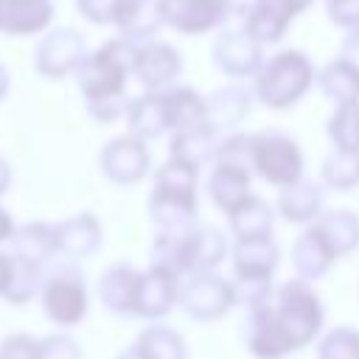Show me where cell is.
<instances>
[{"instance_id":"25","label":"cell","mask_w":359,"mask_h":359,"mask_svg":"<svg viewBox=\"0 0 359 359\" xmlns=\"http://www.w3.org/2000/svg\"><path fill=\"white\" fill-rule=\"evenodd\" d=\"M275 208L258 196L250 194L236 210L227 213V230L233 236V241H250V238H269L272 227H275Z\"/></svg>"},{"instance_id":"8","label":"cell","mask_w":359,"mask_h":359,"mask_svg":"<svg viewBox=\"0 0 359 359\" xmlns=\"http://www.w3.org/2000/svg\"><path fill=\"white\" fill-rule=\"evenodd\" d=\"M238 303L236 297V283L219 272H199L188 275L180 283V297L177 306L199 323H213L224 317L233 306Z\"/></svg>"},{"instance_id":"46","label":"cell","mask_w":359,"mask_h":359,"mask_svg":"<svg viewBox=\"0 0 359 359\" xmlns=\"http://www.w3.org/2000/svg\"><path fill=\"white\" fill-rule=\"evenodd\" d=\"M8 90H11V73H8V67L0 62V101L8 95Z\"/></svg>"},{"instance_id":"35","label":"cell","mask_w":359,"mask_h":359,"mask_svg":"<svg viewBox=\"0 0 359 359\" xmlns=\"http://www.w3.org/2000/svg\"><path fill=\"white\" fill-rule=\"evenodd\" d=\"M320 177L334 191H353V188H359V154L356 151H331L323 160Z\"/></svg>"},{"instance_id":"2","label":"cell","mask_w":359,"mask_h":359,"mask_svg":"<svg viewBox=\"0 0 359 359\" xmlns=\"http://www.w3.org/2000/svg\"><path fill=\"white\" fill-rule=\"evenodd\" d=\"M199 210V171L165 160L154 171L149 196V219L160 236H180L196 227Z\"/></svg>"},{"instance_id":"15","label":"cell","mask_w":359,"mask_h":359,"mask_svg":"<svg viewBox=\"0 0 359 359\" xmlns=\"http://www.w3.org/2000/svg\"><path fill=\"white\" fill-rule=\"evenodd\" d=\"M230 241L216 224H196L185 241L180 255V272L182 278L199 275V272H216L224 258H230Z\"/></svg>"},{"instance_id":"19","label":"cell","mask_w":359,"mask_h":359,"mask_svg":"<svg viewBox=\"0 0 359 359\" xmlns=\"http://www.w3.org/2000/svg\"><path fill=\"white\" fill-rule=\"evenodd\" d=\"M53 0H0V34L34 36L53 22Z\"/></svg>"},{"instance_id":"3","label":"cell","mask_w":359,"mask_h":359,"mask_svg":"<svg viewBox=\"0 0 359 359\" xmlns=\"http://www.w3.org/2000/svg\"><path fill=\"white\" fill-rule=\"evenodd\" d=\"M317 84V67L314 62L297 50L283 48L264 59L258 76L252 79V95L266 109H292L303 95Z\"/></svg>"},{"instance_id":"6","label":"cell","mask_w":359,"mask_h":359,"mask_svg":"<svg viewBox=\"0 0 359 359\" xmlns=\"http://www.w3.org/2000/svg\"><path fill=\"white\" fill-rule=\"evenodd\" d=\"M39 303L45 317L59 328H73L87 317L90 309V292L84 283V275L76 264L65 261L42 275L39 286Z\"/></svg>"},{"instance_id":"28","label":"cell","mask_w":359,"mask_h":359,"mask_svg":"<svg viewBox=\"0 0 359 359\" xmlns=\"http://www.w3.org/2000/svg\"><path fill=\"white\" fill-rule=\"evenodd\" d=\"M165 98V115H168V129L171 132H182V129H194L205 123L208 115V98L188 87V84H174L168 90H163Z\"/></svg>"},{"instance_id":"40","label":"cell","mask_w":359,"mask_h":359,"mask_svg":"<svg viewBox=\"0 0 359 359\" xmlns=\"http://www.w3.org/2000/svg\"><path fill=\"white\" fill-rule=\"evenodd\" d=\"M76 8L93 25H112L118 0H76Z\"/></svg>"},{"instance_id":"11","label":"cell","mask_w":359,"mask_h":359,"mask_svg":"<svg viewBox=\"0 0 359 359\" xmlns=\"http://www.w3.org/2000/svg\"><path fill=\"white\" fill-rule=\"evenodd\" d=\"M210 59L227 79H255L264 65V45H258L241 25L216 34Z\"/></svg>"},{"instance_id":"33","label":"cell","mask_w":359,"mask_h":359,"mask_svg":"<svg viewBox=\"0 0 359 359\" xmlns=\"http://www.w3.org/2000/svg\"><path fill=\"white\" fill-rule=\"evenodd\" d=\"M14 255V252H11ZM42 266L31 264V261H22L20 255H14V264H11V275H8V283L3 289V300L11 303V306H25L28 300H34L39 294V286H42Z\"/></svg>"},{"instance_id":"36","label":"cell","mask_w":359,"mask_h":359,"mask_svg":"<svg viewBox=\"0 0 359 359\" xmlns=\"http://www.w3.org/2000/svg\"><path fill=\"white\" fill-rule=\"evenodd\" d=\"M317 359H359V328L337 325L317 342Z\"/></svg>"},{"instance_id":"24","label":"cell","mask_w":359,"mask_h":359,"mask_svg":"<svg viewBox=\"0 0 359 359\" xmlns=\"http://www.w3.org/2000/svg\"><path fill=\"white\" fill-rule=\"evenodd\" d=\"M325 205V194L323 185L311 182V180H300L283 191H278V202H275V213H280L286 222L292 224H314L323 213Z\"/></svg>"},{"instance_id":"10","label":"cell","mask_w":359,"mask_h":359,"mask_svg":"<svg viewBox=\"0 0 359 359\" xmlns=\"http://www.w3.org/2000/svg\"><path fill=\"white\" fill-rule=\"evenodd\" d=\"M160 6L165 25L180 31L182 36L216 31L236 11V0H160Z\"/></svg>"},{"instance_id":"12","label":"cell","mask_w":359,"mask_h":359,"mask_svg":"<svg viewBox=\"0 0 359 359\" xmlns=\"http://www.w3.org/2000/svg\"><path fill=\"white\" fill-rule=\"evenodd\" d=\"M101 174L115 185H135L151 171V151L146 140L135 135H118L104 143L98 154Z\"/></svg>"},{"instance_id":"47","label":"cell","mask_w":359,"mask_h":359,"mask_svg":"<svg viewBox=\"0 0 359 359\" xmlns=\"http://www.w3.org/2000/svg\"><path fill=\"white\" fill-rule=\"evenodd\" d=\"M115 359H149V356H146V353H143V351H140V348L132 342V345H129V348H123V351H121Z\"/></svg>"},{"instance_id":"20","label":"cell","mask_w":359,"mask_h":359,"mask_svg":"<svg viewBox=\"0 0 359 359\" xmlns=\"http://www.w3.org/2000/svg\"><path fill=\"white\" fill-rule=\"evenodd\" d=\"M205 98H208L205 123L222 137V135H230L238 129V123L250 115L255 95L241 84H227V87H219L216 93H210Z\"/></svg>"},{"instance_id":"7","label":"cell","mask_w":359,"mask_h":359,"mask_svg":"<svg viewBox=\"0 0 359 359\" xmlns=\"http://www.w3.org/2000/svg\"><path fill=\"white\" fill-rule=\"evenodd\" d=\"M250 168L278 191L303 180V151L286 132H252L250 135Z\"/></svg>"},{"instance_id":"29","label":"cell","mask_w":359,"mask_h":359,"mask_svg":"<svg viewBox=\"0 0 359 359\" xmlns=\"http://www.w3.org/2000/svg\"><path fill=\"white\" fill-rule=\"evenodd\" d=\"M11 247H14V255H20L22 261H31L36 266H45L50 258H56L53 224H48V222H25V224H17V230L11 236Z\"/></svg>"},{"instance_id":"21","label":"cell","mask_w":359,"mask_h":359,"mask_svg":"<svg viewBox=\"0 0 359 359\" xmlns=\"http://www.w3.org/2000/svg\"><path fill=\"white\" fill-rule=\"evenodd\" d=\"M250 182H252L250 168L230 165V163H213V168L208 174V182H205V191H208L210 202L227 216L230 210H236L252 194Z\"/></svg>"},{"instance_id":"41","label":"cell","mask_w":359,"mask_h":359,"mask_svg":"<svg viewBox=\"0 0 359 359\" xmlns=\"http://www.w3.org/2000/svg\"><path fill=\"white\" fill-rule=\"evenodd\" d=\"M255 3H261L264 8H269L275 17H280L283 22H294V17H300L314 0H255Z\"/></svg>"},{"instance_id":"38","label":"cell","mask_w":359,"mask_h":359,"mask_svg":"<svg viewBox=\"0 0 359 359\" xmlns=\"http://www.w3.org/2000/svg\"><path fill=\"white\" fill-rule=\"evenodd\" d=\"M0 359H39V339L31 334H8L0 342Z\"/></svg>"},{"instance_id":"44","label":"cell","mask_w":359,"mask_h":359,"mask_svg":"<svg viewBox=\"0 0 359 359\" xmlns=\"http://www.w3.org/2000/svg\"><path fill=\"white\" fill-rule=\"evenodd\" d=\"M11 264H14V255L11 252H0V297H3V289H6L8 275H11Z\"/></svg>"},{"instance_id":"22","label":"cell","mask_w":359,"mask_h":359,"mask_svg":"<svg viewBox=\"0 0 359 359\" xmlns=\"http://www.w3.org/2000/svg\"><path fill=\"white\" fill-rule=\"evenodd\" d=\"M337 252L331 250V244L325 241V236L317 230V224H309L297 241L292 244V266L297 272V278L303 280H317L323 278L334 264H337Z\"/></svg>"},{"instance_id":"37","label":"cell","mask_w":359,"mask_h":359,"mask_svg":"<svg viewBox=\"0 0 359 359\" xmlns=\"http://www.w3.org/2000/svg\"><path fill=\"white\" fill-rule=\"evenodd\" d=\"M39 359H81V345L70 334L56 331L39 337Z\"/></svg>"},{"instance_id":"26","label":"cell","mask_w":359,"mask_h":359,"mask_svg":"<svg viewBox=\"0 0 359 359\" xmlns=\"http://www.w3.org/2000/svg\"><path fill=\"white\" fill-rule=\"evenodd\" d=\"M126 126H129V135H135V137H140L146 143L160 137L163 132H168V115H165L163 90L160 93L143 90L137 98H132L129 109H126Z\"/></svg>"},{"instance_id":"23","label":"cell","mask_w":359,"mask_h":359,"mask_svg":"<svg viewBox=\"0 0 359 359\" xmlns=\"http://www.w3.org/2000/svg\"><path fill=\"white\" fill-rule=\"evenodd\" d=\"M137 275H140V269H135L126 261H115V264H109L101 272V278H98V297H101L107 311H112L118 317H132Z\"/></svg>"},{"instance_id":"32","label":"cell","mask_w":359,"mask_h":359,"mask_svg":"<svg viewBox=\"0 0 359 359\" xmlns=\"http://www.w3.org/2000/svg\"><path fill=\"white\" fill-rule=\"evenodd\" d=\"M135 345L149 356V359H188L185 337L168 325H146Z\"/></svg>"},{"instance_id":"27","label":"cell","mask_w":359,"mask_h":359,"mask_svg":"<svg viewBox=\"0 0 359 359\" xmlns=\"http://www.w3.org/2000/svg\"><path fill=\"white\" fill-rule=\"evenodd\" d=\"M216 143H219V135H216L208 123L194 126V129L174 132V135H171V143H168V160L185 165V168L202 171V165H205L208 160H213Z\"/></svg>"},{"instance_id":"9","label":"cell","mask_w":359,"mask_h":359,"mask_svg":"<svg viewBox=\"0 0 359 359\" xmlns=\"http://www.w3.org/2000/svg\"><path fill=\"white\" fill-rule=\"evenodd\" d=\"M84 56H87V45L76 28L67 25L48 28L34 48V70L42 79H65L76 73Z\"/></svg>"},{"instance_id":"1","label":"cell","mask_w":359,"mask_h":359,"mask_svg":"<svg viewBox=\"0 0 359 359\" xmlns=\"http://www.w3.org/2000/svg\"><path fill=\"white\" fill-rule=\"evenodd\" d=\"M135 56L137 42H129L123 36L107 39L101 48L90 50L81 65L76 67V84L84 98L87 115L95 123H112L118 118H126L129 95L126 84L135 76Z\"/></svg>"},{"instance_id":"5","label":"cell","mask_w":359,"mask_h":359,"mask_svg":"<svg viewBox=\"0 0 359 359\" xmlns=\"http://www.w3.org/2000/svg\"><path fill=\"white\" fill-rule=\"evenodd\" d=\"M280 250L275 238H250V241H233L230 247V264H233V283L236 297L241 306L258 309L272 300V275L278 269Z\"/></svg>"},{"instance_id":"17","label":"cell","mask_w":359,"mask_h":359,"mask_svg":"<svg viewBox=\"0 0 359 359\" xmlns=\"http://www.w3.org/2000/svg\"><path fill=\"white\" fill-rule=\"evenodd\" d=\"M241 337H244V348L255 359H283V356L292 353V348L286 345V339H283V334H280V328L275 323L272 300L247 311Z\"/></svg>"},{"instance_id":"31","label":"cell","mask_w":359,"mask_h":359,"mask_svg":"<svg viewBox=\"0 0 359 359\" xmlns=\"http://www.w3.org/2000/svg\"><path fill=\"white\" fill-rule=\"evenodd\" d=\"M317 87L323 90L325 98L334 101V107L356 104L359 101V70L342 56H337L325 67L317 70Z\"/></svg>"},{"instance_id":"45","label":"cell","mask_w":359,"mask_h":359,"mask_svg":"<svg viewBox=\"0 0 359 359\" xmlns=\"http://www.w3.org/2000/svg\"><path fill=\"white\" fill-rule=\"evenodd\" d=\"M8 185H11V168H8V163L0 154V196L8 191Z\"/></svg>"},{"instance_id":"30","label":"cell","mask_w":359,"mask_h":359,"mask_svg":"<svg viewBox=\"0 0 359 359\" xmlns=\"http://www.w3.org/2000/svg\"><path fill=\"white\" fill-rule=\"evenodd\" d=\"M317 230L325 236L337 258H345L359 250V213L339 208V210H323L320 219L314 222Z\"/></svg>"},{"instance_id":"18","label":"cell","mask_w":359,"mask_h":359,"mask_svg":"<svg viewBox=\"0 0 359 359\" xmlns=\"http://www.w3.org/2000/svg\"><path fill=\"white\" fill-rule=\"evenodd\" d=\"M112 25L118 31V36L129 39V42H151L157 36V31L165 25L163 20V6L160 0H118Z\"/></svg>"},{"instance_id":"13","label":"cell","mask_w":359,"mask_h":359,"mask_svg":"<svg viewBox=\"0 0 359 359\" xmlns=\"http://www.w3.org/2000/svg\"><path fill=\"white\" fill-rule=\"evenodd\" d=\"M180 283L182 278L177 272H171L168 266L160 264H149L146 269H140L137 275V289H135V306H132V317L140 320H163L180 297Z\"/></svg>"},{"instance_id":"16","label":"cell","mask_w":359,"mask_h":359,"mask_svg":"<svg viewBox=\"0 0 359 359\" xmlns=\"http://www.w3.org/2000/svg\"><path fill=\"white\" fill-rule=\"evenodd\" d=\"M53 236H56V255L76 264V261H84V258L98 252V247L104 241V227H101L95 213L84 210V213H76V216L56 222Z\"/></svg>"},{"instance_id":"4","label":"cell","mask_w":359,"mask_h":359,"mask_svg":"<svg viewBox=\"0 0 359 359\" xmlns=\"http://www.w3.org/2000/svg\"><path fill=\"white\" fill-rule=\"evenodd\" d=\"M272 314H275V323H278L286 345L292 348V353L309 348L320 337L323 323H325L323 300H320L317 289L303 278L283 280L275 289Z\"/></svg>"},{"instance_id":"42","label":"cell","mask_w":359,"mask_h":359,"mask_svg":"<svg viewBox=\"0 0 359 359\" xmlns=\"http://www.w3.org/2000/svg\"><path fill=\"white\" fill-rule=\"evenodd\" d=\"M339 56H342L345 62H351V65L359 70V28H356V31H348V36L342 39Z\"/></svg>"},{"instance_id":"34","label":"cell","mask_w":359,"mask_h":359,"mask_svg":"<svg viewBox=\"0 0 359 359\" xmlns=\"http://www.w3.org/2000/svg\"><path fill=\"white\" fill-rule=\"evenodd\" d=\"M325 132H328L334 151H356L359 154V101L334 107Z\"/></svg>"},{"instance_id":"14","label":"cell","mask_w":359,"mask_h":359,"mask_svg":"<svg viewBox=\"0 0 359 359\" xmlns=\"http://www.w3.org/2000/svg\"><path fill=\"white\" fill-rule=\"evenodd\" d=\"M185 62L182 53L171 45V42H143L137 45V56H135V79L143 84V90L160 93L174 87V81L180 79Z\"/></svg>"},{"instance_id":"43","label":"cell","mask_w":359,"mask_h":359,"mask_svg":"<svg viewBox=\"0 0 359 359\" xmlns=\"http://www.w3.org/2000/svg\"><path fill=\"white\" fill-rule=\"evenodd\" d=\"M14 230H17V224H14L11 213H8V210L0 205V244H3V241H11Z\"/></svg>"},{"instance_id":"39","label":"cell","mask_w":359,"mask_h":359,"mask_svg":"<svg viewBox=\"0 0 359 359\" xmlns=\"http://www.w3.org/2000/svg\"><path fill=\"white\" fill-rule=\"evenodd\" d=\"M325 14L334 25L345 31L359 28V0H325Z\"/></svg>"}]
</instances>
